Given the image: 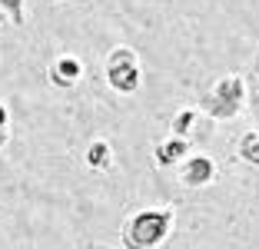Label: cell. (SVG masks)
Masks as SVG:
<instances>
[{
	"mask_svg": "<svg viewBox=\"0 0 259 249\" xmlns=\"http://www.w3.org/2000/svg\"><path fill=\"white\" fill-rule=\"evenodd\" d=\"M176 229V210L173 206H143L130 213L120 229L123 249H160Z\"/></svg>",
	"mask_w": 259,
	"mask_h": 249,
	"instance_id": "obj_1",
	"label": "cell"
},
{
	"mask_svg": "<svg viewBox=\"0 0 259 249\" xmlns=\"http://www.w3.org/2000/svg\"><path fill=\"white\" fill-rule=\"evenodd\" d=\"M196 113L213 123H233L246 113V80L243 73H223L199 93Z\"/></svg>",
	"mask_w": 259,
	"mask_h": 249,
	"instance_id": "obj_2",
	"label": "cell"
},
{
	"mask_svg": "<svg viewBox=\"0 0 259 249\" xmlns=\"http://www.w3.org/2000/svg\"><path fill=\"white\" fill-rule=\"evenodd\" d=\"M103 76H107V87L120 97H133V93L143 87V63H140L137 50L133 47H113L103 60Z\"/></svg>",
	"mask_w": 259,
	"mask_h": 249,
	"instance_id": "obj_3",
	"label": "cell"
},
{
	"mask_svg": "<svg viewBox=\"0 0 259 249\" xmlns=\"http://www.w3.org/2000/svg\"><path fill=\"white\" fill-rule=\"evenodd\" d=\"M176 180L183 189H203L216 180V159L209 153H190L176 166Z\"/></svg>",
	"mask_w": 259,
	"mask_h": 249,
	"instance_id": "obj_4",
	"label": "cell"
},
{
	"mask_svg": "<svg viewBox=\"0 0 259 249\" xmlns=\"http://www.w3.org/2000/svg\"><path fill=\"white\" fill-rule=\"evenodd\" d=\"M190 153H193V143H190V140L166 136V140H160V143L153 146V163L160 166V170H176V166L183 163Z\"/></svg>",
	"mask_w": 259,
	"mask_h": 249,
	"instance_id": "obj_5",
	"label": "cell"
},
{
	"mask_svg": "<svg viewBox=\"0 0 259 249\" xmlns=\"http://www.w3.org/2000/svg\"><path fill=\"white\" fill-rule=\"evenodd\" d=\"M47 76H50V83L54 87H60V90H70V87H76L80 83V76H83V63L76 60V57H57L54 63H50V70H47Z\"/></svg>",
	"mask_w": 259,
	"mask_h": 249,
	"instance_id": "obj_6",
	"label": "cell"
},
{
	"mask_svg": "<svg viewBox=\"0 0 259 249\" xmlns=\"http://www.w3.org/2000/svg\"><path fill=\"white\" fill-rule=\"evenodd\" d=\"M243 80H246V110H249V116H252V127L259 130V53L252 57L249 73H246Z\"/></svg>",
	"mask_w": 259,
	"mask_h": 249,
	"instance_id": "obj_7",
	"label": "cell"
},
{
	"mask_svg": "<svg viewBox=\"0 0 259 249\" xmlns=\"http://www.w3.org/2000/svg\"><path fill=\"white\" fill-rule=\"evenodd\" d=\"M87 166H90L93 173H107L110 166H113V146H110V140H93L90 146H87Z\"/></svg>",
	"mask_w": 259,
	"mask_h": 249,
	"instance_id": "obj_8",
	"label": "cell"
},
{
	"mask_svg": "<svg viewBox=\"0 0 259 249\" xmlns=\"http://www.w3.org/2000/svg\"><path fill=\"white\" fill-rule=\"evenodd\" d=\"M236 156H239V163H243V166L259 170V130H246V133L239 136Z\"/></svg>",
	"mask_w": 259,
	"mask_h": 249,
	"instance_id": "obj_9",
	"label": "cell"
},
{
	"mask_svg": "<svg viewBox=\"0 0 259 249\" xmlns=\"http://www.w3.org/2000/svg\"><path fill=\"white\" fill-rule=\"evenodd\" d=\"M199 123V113H196V106H183L180 113L169 120V136H180V140H190V133L196 130Z\"/></svg>",
	"mask_w": 259,
	"mask_h": 249,
	"instance_id": "obj_10",
	"label": "cell"
},
{
	"mask_svg": "<svg viewBox=\"0 0 259 249\" xmlns=\"http://www.w3.org/2000/svg\"><path fill=\"white\" fill-rule=\"evenodd\" d=\"M0 14H7L14 27H23V23H27V14H23V0H0Z\"/></svg>",
	"mask_w": 259,
	"mask_h": 249,
	"instance_id": "obj_11",
	"label": "cell"
},
{
	"mask_svg": "<svg viewBox=\"0 0 259 249\" xmlns=\"http://www.w3.org/2000/svg\"><path fill=\"white\" fill-rule=\"evenodd\" d=\"M7 140H10V113H7V106L0 103V150L7 146Z\"/></svg>",
	"mask_w": 259,
	"mask_h": 249,
	"instance_id": "obj_12",
	"label": "cell"
},
{
	"mask_svg": "<svg viewBox=\"0 0 259 249\" xmlns=\"http://www.w3.org/2000/svg\"><path fill=\"white\" fill-rule=\"evenodd\" d=\"M76 249H113V246H103V242H80Z\"/></svg>",
	"mask_w": 259,
	"mask_h": 249,
	"instance_id": "obj_13",
	"label": "cell"
}]
</instances>
